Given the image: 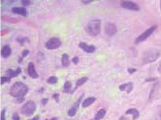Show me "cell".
<instances>
[{"mask_svg":"<svg viewBox=\"0 0 161 120\" xmlns=\"http://www.w3.org/2000/svg\"><path fill=\"white\" fill-rule=\"evenodd\" d=\"M36 109V104L32 100H29L24 104L20 109L21 113L25 116H30L35 113Z\"/></svg>","mask_w":161,"mask_h":120,"instance_id":"cell-4","label":"cell"},{"mask_svg":"<svg viewBox=\"0 0 161 120\" xmlns=\"http://www.w3.org/2000/svg\"><path fill=\"white\" fill-rule=\"evenodd\" d=\"M6 109H3L1 113V120H5V112H6Z\"/></svg>","mask_w":161,"mask_h":120,"instance_id":"cell-31","label":"cell"},{"mask_svg":"<svg viewBox=\"0 0 161 120\" xmlns=\"http://www.w3.org/2000/svg\"><path fill=\"white\" fill-rule=\"evenodd\" d=\"M21 4L24 6H28L32 4V1L30 0H22Z\"/></svg>","mask_w":161,"mask_h":120,"instance_id":"cell-26","label":"cell"},{"mask_svg":"<svg viewBox=\"0 0 161 120\" xmlns=\"http://www.w3.org/2000/svg\"><path fill=\"white\" fill-rule=\"evenodd\" d=\"M28 86L21 82H16L12 85L10 90V95L16 98H24L28 92Z\"/></svg>","mask_w":161,"mask_h":120,"instance_id":"cell-1","label":"cell"},{"mask_svg":"<svg viewBox=\"0 0 161 120\" xmlns=\"http://www.w3.org/2000/svg\"><path fill=\"white\" fill-rule=\"evenodd\" d=\"M72 84L71 82H69V81H66L64 85V89L63 91L65 93H69L70 92L71 89L72 88Z\"/></svg>","mask_w":161,"mask_h":120,"instance_id":"cell-21","label":"cell"},{"mask_svg":"<svg viewBox=\"0 0 161 120\" xmlns=\"http://www.w3.org/2000/svg\"><path fill=\"white\" fill-rule=\"evenodd\" d=\"M52 97L56 101V102L58 103L59 101V94L58 93H55L52 95Z\"/></svg>","mask_w":161,"mask_h":120,"instance_id":"cell-29","label":"cell"},{"mask_svg":"<svg viewBox=\"0 0 161 120\" xmlns=\"http://www.w3.org/2000/svg\"><path fill=\"white\" fill-rule=\"evenodd\" d=\"M121 6L124 9L132 11H139L140 7L136 3L132 1H123L121 3Z\"/></svg>","mask_w":161,"mask_h":120,"instance_id":"cell-7","label":"cell"},{"mask_svg":"<svg viewBox=\"0 0 161 120\" xmlns=\"http://www.w3.org/2000/svg\"><path fill=\"white\" fill-rule=\"evenodd\" d=\"M8 32H9V31H8V30H7V29H3V30H2L1 32V36H3V35H6V34H7Z\"/></svg>","mask_w":161,"mask_h":120,"instance_id":"cell-37","label":"cell"},{"mask_svg":"<svg viewBox=\"0 0 161 120\" xmlns=\"http://www.w3.org/2000/svg\"><path fill=\"white\" fill-rule=\"evenodd\" d=\"M94 2V0H83L82 1V3L84 5H88Z\"/></svg>","mask_w":161,"mask_h":120,"instance_id":"cell-33","label":"cell"},{"mask_svg":"<svg viewBox=\"0 0 161 120\" xmlns=\"http://www.w3.org/2000/svg\"><path fill=\"white\" fill-rule=\"evenodd\" d=\"M12 54V49L8 45H5L1 50V56L4 59H7Z\"/></svg>","mask_w":161,"mask_h":120,"instance_id":"cell-14","label":"cell"},{"mask_svg":"<svg viewBox=\"0 0 161 120\" xmlns=\"http://www.w3.org/2000/svg\"><path fill=\"white\" fill-rule=\"evenodd\" d=\"M158 72L161 73V63H160V64L159 65V67H158Z\"/></svg>","mask_w":161,"mask_h":120,"instance_id":"cell-39","label":"cell"},{"mask_svg":"<svg viewBox=\"0 0 161 120\" xmlns=\"http://www.w3.org/2000/svg\"><path fill=\"white\" fill-rule=\"evenodd\" d=\"M22 73V69L20 67H18L15 70H12V69H9L6 71V74L7 75V76L10 77V78L16 77L18 76V75Z\"/></svg>","mask_w":161,"mask_h":120,"instance_id":"cell-13","label":"cell"},{"mask_svg":"<svg viewBox=\"0 0 161 120\" xmlns=\"http://www.w3.org/2000/svg\"><path fill=\"white\" fill-rule=\"evenodd\" d=\"M157 25H152L146 30H145L144 32L142 33L140 35H139L137 38L135 40L136 44L141 43L142 41L145 40L148 37H149L154 33V31L157 29Z\"/></svg>","mask_w":161,"mask_h":120,"instance_id":"cell-5","label":"cell"},{"mask_svg":"<svg viewBox=\"0 0 161 120\" xmlns=\"http://www.w3.org/2000/svg\"><path fill=\"white\" fill-rule=\"evenodd\" d=\"M60 40L57 37L51 38L45 43V47L49 50L56 49L61 46Z\"/></svg>","mask_w":161,"mask_h":120,"instance_id":"cell-6","label":"cell"},{"mask_svg":"<svg viewBox=\"0 0 161 120\" xmlns=\"http://www.w3.org/2000/svg\"><path fill=\"white\" fill-rule=\"evenodd\" d=\"M79 47L84 52L88 53H93L95 52L96 49L95 46L93 45H89L88 44L84 42H80L79 44Z\"/></svg>","mask_w":161,"mask_h":120,"instance_id":"cell-9","label":"cell"},{"mask_svg":"<svg viewBox=\"0 0 161 120\" xmlns=\"http://www.w3.org/2000/svg\"><path fill=\"white\" fill-rule=\"evenodd\" d=\"M1 19L4 21L7 22V23H14L16 24L19 23V20L16 18H13L11 17H8V16H2L1 17Z\"/></svg>","mask_w":161,"mask_h":120,"instance_id":"cell-20","label":"cell"},{"mask_svg":"<svg viewBox=\"0 0 161 120\" xmlns=\"http://www.w3.org/2000/svg\"><path fill=\"white\" fill-rule=\"evenodd\" d=\"M11 78L8 76H2L1 77V84L2 85L5 83H8L10 82Z\"/></svg>","mask_w":161,"mask_h":120,"instance_id":"cell-25","label":"cell"},{"mask_svg":"<svg viewBox=\"0 0 161 120\" xmlns=\"http://www.w3.org/2000/svg\"><path fill=\"white\" fill-rule=\"evenodd\" d=\"M39 116H35V117H34V118H32V119H31L30 120H39Z\"/></svg>","mask_w":161,"mask_h":120,"instance_id":"cell-38","label":"cell"},{"mask_svg":"<svg viewBox=\"0 0 161 120\" xmlns=\"http://www.w3.org/2000/svg\"><path fill=\"white\" fill-rule=\"evenodd\" d=\"M126 114L132 115V120H136L140 117V112L137 109L135 108H132L128 109L126 111Z\"/></svg>","mask_w":161,"mask_h":120,"instance_id":"cell-15","label":"cell"},{"mask_svg":"<svg viewBox=\"0 0 161 120\" xmlns=\"http://www.w3.org/2000/svg\"><path fill=\"white\" fill-rule=\"evenodd\" d=\"M72 61L75 65H77L79 62V58L77 56H75L74 58H73V59H72Z\"/></svg>","mask_w":161,"mask_h":120,"instance_id":"cell-28","label":"cell"},{"mask_svg":"<svg viewBox=\"0 0 161 120\" xmlns=\"http://www.w3.org/2000/svg\"><path fill=\"white\" fill-rule=\"evenodd\" d=\"M77 109H76L74 107H72L69 109L68 111V115L70 117H73L75 116V115L77 113Z\"/></svg>","mask_w":161,"mask_h":120,"instance_id":"cell-24","label":"cell"},{"mask_svg":"<svg viewBox=\"0 0 161 120\" xmlns=\"http://www.w3.org/2000/svg\"><path fill=\"white\" fill-rule=\"evenodd\" d=\"M25 100V99L24 98H17L16 100V102L18 103V104H20L21 103L24 102V101Z\"/></svg>","mask_w":161,"mask_h":120,"instance_id":"cell-35","label":"cell"},{"mask_svg":"<svg viewBox=\"0 0 161 120\" xmlns=\"http://www.w3.org/2000/svg\"><path fill=\"white\" fill-rule=\"evenodd\" d=\"M30 51L29 50H23L22 52V58L24 59L25 57H27L28 54H29Z\"/></svg>","mask_w":161,"mask_h":120,"instance_id":"cell-27","label":"cell"},{"mask_svg":"<svg viewBox=\"0 0 161 120\" xmlns=\"http://www.w3.org/2000/svg\"><path fill=\"white\" fill-rule=\"evenodd\" d=\"M48 102V99L47 98H43L41 100V102L42 104L43 105H46V104H47V103Z\"/></svg>","mask_w":161,"mask_h":120,"instance_id":"cell-34","label":"cell"},{"mask_svg":"<svg viewBox=\"0 0 161 120\" xmlns=\"http://www.w3.org/2000/svg\"><path fill=\"white\" fill-rule=\"evenodd\" d=\"M105 33L109 36H112L117 32V28L113 23H107L105 26Z\"/></svg>","mask_w":161,"mask_h":120,"instance_id":"cell-8","label":"cell"},{"mask_svg":"<svg viewBox=\"0 0 161 120\" xmlns=\"http://www.w3.org/2000/svg\"><path fill=\"white\" fill-rule=\"evenodd\" d=\"M28 74L33 79H36L39 77V74L35 70L34 64L30 62L28 65Z\"/></svg>","mask_w":161,"mask_h":120,"instance_id":"cell-10","label":"cell"},{"mask_svg":"<svg viewBox=\"0 0 161 120\" xmlns=\"http://www.w3.org/2000/svg\"><path fill=\"white\" fill-rule=\"evenodd\" d=\"M47 82L48 84H56L58 82V79L56 76H51L50 77H49Z\"/></svg>","mask_w":161,"mask_h":120,"instance_id":"cell-23","label":"cell"},{"mask_svg":"<svg viewBox=\"0 0 161 120\" xmlns=\"http://www.w3.org/2000/svg\"><path fill=\"white\" fill-rule=\"evenodd\" d=\"M106 115V111L105 109H100L96 114L94 120H100L104 118Z\"/></svg>","mask_w":161,"mask_h":120,"instance_id":"cell-19","label":"cell"},{"mask_svg":"<svg viewBox=\"0 0 161 120\" xmlns=\"http://www.w3.org/2000/svg\"><path fill=\"white\" fill-rule=\"evenodd\" d=\"M61 63L62 65L65 67H67L69 65L70 62L68 54H64L61 55Z\"/></svg>","mask_w":161,"mask_h":120,"instance_id":"cell-17","label":"cell"},{"mask_svg":"<svg viewBox=\"0 0 161 120\" xmlns=\"http://www.w3.org/2000/svg\"><path fill=\"white\" fill-rule=\"evenodd\" d=\"M16 40L20 43L21 46H24L26 42H29V40L27 37H18L16 38Z\"/></svg>","mask_w":161,"mask_h":120,"instance_id":"cell-22","label":"cell"},{"mask_svg":"<svg viewBox=\"0 0 161 120\" xmlns=\"http://www.w3.org/2000/svg\"><path fill=\"white\" fill-rule=\"evenodd\" d=\"M134 86L132 82H127L120 85L119 86V88L122 92H126L128 94H129L133 90Z\"/></svg>","mask_w":161,"mask_h":120,"instance_id":"cell-11","label":"cell"},{"mask_svg":"<svg viewBox=\"0 0 161 120\" xmlns=\"http://www.w3.org/2000/svg\"><path fill=\"white\" fill-rule=\"evenodd\" d=\"M88 77H82L81 78L77 80L76 83V85H75V88H74V90L72 91V92H74L77 88L82 86V85L84 84L88 81Z\"/></svg>","mask_w":161,"mask_h":120,"instance_id":"cell-18","label":"cell"},{"mask_svg":"<svg viewBox=\"0 0 161 120\" xmlns=\"http://www.w3.org/2000/svg\"><path fill=\"white\" fill-rule=\"evenodd\" d=\"M12 13L20 15L24 17H26L27 15V11L24 7H13L12 9Z\"/></svg>","mask_w":161,"mask_h":120,"instance_id":"cell-12","label":"cell"},{"mask_svg":"<svg viewBox=\"0 0 161 120\" xmlns=\"http://www.w3.org/2000/svg\"><path fill=\"white\" fill-rule=\"evenodd\" d=\"M57 120V119L56 118H53L52 119H51V120Z\"/></svg>","mask_w":161,"mask_h":120,"instance_id":"cell-40","label":"cell"},{"mask_svg":"<svg viewBox=\"0 0 161 120\" xmlns=\"http://www.w3.org/2000/svg\"><path fill=\"white\" fill-rule=\"evenodd\" d=\"M137 71V69L136 68H129L128 69V72L130 74H133L135 72H136Z\"/></svg>","mask_w":161,"mask_h":120,"instance_id":"cell-32","label":"cell"},{"mask_svg":"<svg viewBox=\"0 0 161 120\" xmlns=\"http://www.w3.org/2000/svg\"><path fill=\"white\" fill-rule=\"evenodd\" d=\"M96 100V98L94 97L87 98L82 102V107L84 108H86L93 104L94 102H95Z\"/></svg>","mask_w":161,"mask_h":120,"instance_id":"cell-16","label":"cell"},{"mask_svg":"<svg viewBox=\"0 0 161 120\" xmlns=\"http://www.w3.org/2000/svg\"><path fill=\"white\" fill-rule=\"evenodd\" d=\"M12 120H20V117L18 116V113H14L12 116Z\"/></svg>","mask_w":161,"mask_h":120,"instance_id":"cell-30","label":"cell"},{"mask_svg":"<svg viewBox=\"0 0 161 120\" xmlns=\"http://www.w3.org/2000/svg\"><path fill=\"white\" fill-rule=\"evenodd\" d=\"M47 120V119H46V120Z\"/></svg>","mask_w":161,"mask_h":120,"instance_id":"cell-42","label":"cell"},{"mask_svg":"<svg viewBox=\"0 0 161 120\" xmlns=\"http://www.w3.org/2000/svg\"><path fill=\"white\" fill-rule=\"evenodd\" d=\"M157 80L156 78H146L145 79V82H152L155 81Z\"/></svg>","mask_w":161,"mask_h":120,"instance_id":"cell-36","label":"cell"},{"mask_svg":"<svg viewBox=\"0 0 161 120\" xmlns=\"http://www.w3.org/2000/svg\"><path fill=\"white\" fill-rule=\"evenodd\" d=\"M160 8H161V2H160Z\"/></svg>","mask_w":161,"mask_h":120,"instance_id":"cell-41","label":"cell"},{"mask_svg":"<svg viewBox=\"0 0 161 120\" xmlns=\"http://www.w3.org/2000/svg\"><path fill=\"white\" fill-rule=\"evenodd\" d=\"M161 55L158 50L152 49L148 50L143 56V62L145 63H150L156 61Z\"/></svg>","mask_w":161,"mask_h":120,"instance_id":"cell-3","label":"cell"},{"mask_svg":"<svg viewBox=\"0 0 161 120\" xmlns=\"http://www.w3.org/2000/svg\"><path fill=\"white\" fill-rule=\"evenodd\" d=\"M101 21L98 19L91 21L86 25V31L92 36H96L100 33Z\"/></svg>","mask_w":161,"mask_h":120,"instance_id":"cell-2","label":"cell"}]
</instances>
